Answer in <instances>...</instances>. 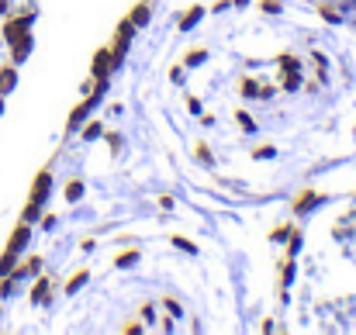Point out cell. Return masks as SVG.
<instances>
[{
    "mask_svg": "<svg viewBox=\"0 0 356 335\" xmlns=\"http://www.w3.org/2000/svg\"><path fill=\"white\" fill-rule=\"evenodd\" d=\"M149 21V7H135V17H131V24H145Z\"/></svg>",
    "mask_w": 356,
    "mask_h": 335,
    "instance_id": "4",
    "label": "cell"
},
{
    "mask_svg": "<svg viewBox=\"0 0 356 335\" xmlns=\"http://www.w3.org/2000/svg\"><path fill=\"white\" fill-rule=\"evenodd\" d=\"M80 194H83V183H76V180H73V183L66 187V201H76Z\"/></svg>",
    "mask_w": 356,
    "mask_h": 335,
    "instance_id": "3",
    "label": "cell"
},
{
    "mask_svg": "<svg viewBox=\"0 0 356 335\" xmlns=\"http://www.w3.org/2000/svg\"><path fill=\"white\" fill-rule=\"evenodd\" d=\"M197 17H201V10H191V14L184 17V28H191V24H197Z\"/></svg>",
    "mask_w": 356,
    "mask_h": 335,
    "instance_id": "6",
    "label": "cell"
},
{
    "mask_svg": "<svg viewBox=\"0 0 356 335\" xmlns=\"http://www.w3.org/2000/svg\"><path fill=\"white\" fill-rule=\"evenodd\" d=\"M31 21H35L31 7H24L21 0H0V111L3 97L17 83V66L31 52V35H28Z\"/></svg>",
    "mask_w": 356,
    "mask_h": 335,
    "instance_id": "1",
    "label": "cell"
},
{
    "mask_svg": "<svg viewBox=\"0 0 356 335\" xmlns=\"http://www.w3.org/2000/svg\"><path fill=\"white\" fill-rule=\"evenodd\" d=\"M108 66H111V56H108V52H97V59H94V76H104Z\"/></svg>",
    "mask_w": 356,
    "mask_h": 335,
    "instance_id": "2",
    "label": "cell"
},
{
    "mask_svg": "<svg viewBox=\"0 0 356 335\" xmlns=\"http://www.w3.org/2000/svg\"><path fill=\"white\" fill-rule=\"evenodd\" d=\"M238 124H242L245 131H252V128H256V124H252V117H249V114H242V111H238Z\"/></svg>",
    "mask_w": 356,
    "mask_h": 335,
    "instance_id": "5",
    "label": "cell"
}]
</instances>
